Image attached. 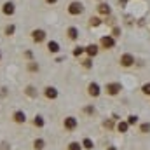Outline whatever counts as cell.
I'll use <instances>...</instances> for the list:
<instances>
[{
    "label": "cell",
    "mask_w": 150,
    "mask_h": 150,
    "mask_svg": "<svg viewBox=\"0 0 150 150\" xmlns=\"http://www.w3.org/2000/svg\"><path fill=\"white\" fill-rule=\"evenodd\" d=\"M119 63H120V67L129 68V67H133V65H134V56H133V54H129V52H126V54H122V56H120Z\"/></svg>",
    "instance_id": "cell-1"
},
{
    "label": "cell",
    "mask_w": 150,
    "mask_h": 150,
    "mask_svg": "<svg viewBox=\"0 0 150 150\" xmlns=\"http://www.w3.org/2000/svg\"><path fill=\"white\" fill-rule=\"evenodd\" d=\"M107 94H110V96H115V94H119L120 93V89H122V86H120V82H110V84H107Z\"/></svg>",
    "instance_id": "cell-2"
},
{
    "label": "cell",
    "mask_w": 150,
    "mask_h": 150,
    "mask_svg": "<svg viewBox=\"0 0 150 150\" xmlns=\"http://www.w3.org/2000/svg\"><path fill=\"white\" fill-rule=\"evenodd\" d=\"M82 11H84V5H82L80 2H72V4L68 5V12H70L72 16H79V14H82Z\"/></svg>",
    "instance_id": "cell-3"
},
{
    "label": "cell",
    "mask_w": 150,
    "mask_h": 150,
    "mask_svg": "<svg viewBox=\"0 0 150 150\" xmlns=\"http://www.w3.org/2000/svg\"><path fill=\"white\" fill-rule=\"evenodd\" d=\"M87 93H89V96L98 98V96H100V86H98L96 82H91V84L87 86Z\"/></svg>",
    "instance_id": "cell-4"
},
{
    "label": "cell",
    "mask_w": 150,
    "mask_h": 150,
    "mask_svg": "<svg viewBox=\"0 0 150 150\" xmlns=\"http://www.w3.org/2000/svg\"><path fill=\"white\" fill-rule=\"evenodd\" d=\"M63 126H65V129L74 131L75 127H77V119H75V117H67V119L63 120Z\"/></svg>",
    "instance_id": "cell-5"
},
{
    "label": "cell",
    "mask_w": 150,
    "mask_h": 150,
    "mask_svg": "<svg viewBox=\"0 0 150 150\" xmlns=\"http://www.w3.org/2000/svg\"><path fill=\"white\" fill-rule=\"evenodd\" d=\"M113 45H115V40H113V37L107 35V37L101 38V47H103V49H112Z\"/></svg>",
    "instance_id": "cell-6"
},
{
    "label": "cell",
    "mask_w": 150,
    "mask_h": 150,
    "mask_svg": "<svg viewBox=\"0 0 150 150\" xmlns=\"http://www.w3.org/2000/svg\"><path fill=\"white\" fill-rule=\"evenodd\" d=\"M32 37H33L35 42H42V40L45 38V32H44V30H33V32H32Z\"/></svg>",
    "instance_id": "cell-7"
},
{
    "label": "cell",
    "mask_w": 150,
    "mask_h": 150,
    "mask_svg": "<svg viewBox=\"0 0 150 150\" xmlns=\"http://www.w3.org/2000/svg\"><path fill=\"white\" fill-rule=\"evenodd\" d=\"M4 14H14V4L12 2H5L4 4Z\"/></svg>",
    "instance_id": "cell-8"
},
{
    "label": "cell",
    "mask_w": 150,
    "mask_h": 150,
    "mask_svg": "<svg viewBox=\"0 0 150 150\" xmlns=\"http://www.w3.org/2000/svg\"><path fill=\"white\" fill-rule=\"evenodd\" d=\"M45 96H47L49 100H54V98L58 96V91H56V87H45Z\"/></svg>",
    "instance_id": "cell-9"
},
{
    "label": "cell",
    "mask_w": 150,
    "mask_h": 150,
    "mask_svg": "<svg viewBox=\"0 0 150 150\" xmlns=\"http://www.w3.org/2000/svg\"><path fill=\"white\" fill-rule=\"evenodd\" d=\"M86 52H87L89 56H96V54H98V45H94V44L87 45V47H86Z\"/></svg>",
    "instance_id": "cell-10"
},
{
    "label": "cell",
    "mask_w": 150,
    "mask_h": 150,
    "mask_svg": "<svg viewBox=\"0 0 150 150\" xmlns=\"http://www.w3.org/2000/svg\"><path fill=\"white\" fill-rule=\"evenodd\" d=\"M47 49H49V52H58V51H59V45H58V42L52 40V42L47 44Z\"/></svg>",
    "instance_id": "cell-11"
},
{
    "label": "cell",
    "mask_w": 150,
    "mask_h": 150,
    "mask_svg": "<svg viewBox=\"0 0 150 150\" xmlns=\"http://www.w3.org/2000/svg\"><path fill=\"white\" fill-rule=\"evenodd\" d=\"M14 120H16V122H25V120H26L25 112H16L14 113Z\"/></svg>",
    "instance_id": "cell-12"
},
{
    "label": "cell",
    "mask_w": 150,
    "mask_h": 150,
    "mask_svg": "<svg viewBox=\"0 0 150 150\" xmlns=\"http://www.w3.org/2000/svg\"><path fill=\"white\" fill-rule=\"evenodd\" d=\"M98 11H100L101 14H110V7H108L107 4H100V5H98Z\"/></svg>",
    "instance_id": "cell-13"
},
{
    "label": "cell",
    "mask_w": 150,
    "mask_h": 150,
    "mask_svg": "<svg viewBox=\"0 0 150 150\" xmlns=\"http://www.w3.org/2000/svg\"><path fill=\"white\" fill-rule=\"evenodd\" d=\"M127 127H129V124H127V122H119V124H117V131H120V133H126V131H127Z\"/></svg>",
    "instance_id": "cell-14"
},
{
    "label": "cell",
    "mask_w": 150,
    "mask_h": 150,
    "mask_svg": "<svg viewBox=\"0 0 150 150\" xmlns=\"http://www.w3.org/2000/svg\"><path fill=\"white\" fill-rule=\"evenodd\" d=\"M77 35H79V33H77V28H75V26H70V28H68V37L72 38V40H75Z\"/></svg>",
    "instance_id": "cell-15"
},
{
    "label": "cell",
    "mask_w": 150,
    "mask_h": 150,
    "mask_svg": "<svg viewBox=\"0 0 150 150\" xmlns=\"http://www.w3.org/2000/svg\"><path fill=\"white\" fill-rule=\"evenodd\" d=\"M33 149L35 150H42L44 149V140H35V142H33Z\"/></svg>",
    "instance_id": "cell-16"
},
{
    "label": "cell",
    "mask_w": 150,
    "mask_h": 150,
    "mask_svg": "<svg viewBox=\"0 0 150 150\" xmlns=\"http://www.w3.org/2000/svg\"><path fill=\"white\" fill-rule=\"evenodd\" d=\"M33 124H35L37 127H42V126H44V119H42L40 115H37V117L33 119Z\"/></svg>",
    "instance_id": "cell-17"
},
{
    "label": "cell",
    "mask_w": 150,
    "mask_h": 150,
    "mask_svg": "<svg viewBox=\"0 0 150 150\" xmlns=\"http://www.w3.org/2000/svg\"><path fill=\"white\" fill-rule=\"evenodd\" d=\"M142 93H143V94H147V96H150V82H147V84H143V86H142Z\"/></svg>",
    "instance_id": "cell-18"
},
{
    "label": "cell",
    "mask_w": 150,
    "mask_h": 150,
    "mask_svg": "<svg viewBox=\"0 0 150 150\" xmlns=\"http://www.w3.org/2000/svg\"><path fill=\"white\" fill-rule=\"evenodd\" d=\"M140 131H142V133H150V124L149 122H143V124L140 126Z\"/></svg>",
    "instance_id": "cell-19"
},
{
    "label": "cell",
    "mask_w": 150,
    "mask_h": 150,
    "mask_svg": "<svg viewBox=\"0 0 150 150\" xmlns=\"http://www.w3.org/2000/svg\"><path fill=\"white\" fill-rule=\"evenodd\" d=\"M89 25H91V26H98V25H101V19H100V18H91V19H89Z\"/></svg>",
    "instance_id": "cell-20"
},
{
    "label": "cell",
    "mask_w": 150,
    "mask_h": 150,
    "mask_svg": "<svg viewBox=\"0 0 150 150\" xmlns=\"http://www.w3.org/2000/svg\"><path fill=\"white\" fill-rule=\"evenodd\" d=\"M82 145H84V149H87V150H91V149H93V142H91L89 138H86V140L82 142Z\"/></svg>",
    "instance_id": "cell-21"
},
{
    "label": "cell",
    "mask_w": 150,
    "mask_h": 150,
    "mask_svg": "<svg viewBox=\"0 0 150 150\" xmlns=\"http://www.w3.org/2000/svg\"><path fill=\"white\" fill-rule=\"evenodd\" d=\"M136 122H138V117H136V115H129V117H127V124H129V126H133V124H136Z\"/></svg>",
    "instance_id": "cell-22"
},
{
    "label": "cell",
    "mask_w": 150,
    "mask_h": 150,
    "mask_svg": "<svg viewBox=\"0 0 150 150\" xmlns=\"http://www.w3.org/2000/svg\"><path fill=\"white\" fill-rule=\"evenodd\" d=\"M26 94H28V96H37L35 87H32V86H30V87H26Z\"/></svg>",
    "instance_id": "cell-23"
},
{
    "label": "cell",
    "mask_w": 150,
    "mask_h": 150,
    "mask_svg": "<svg viewBox=\"0 0 150 150\" xmlns=\"http://www.w3.org/2000/svg\"><path fill=\"white\" fill-rule=\"evenodd\" d=\"M68 150H82V149H80V145H79L77 142H72V143L68 145Z\"/></svg>",
    "instance_id": "cell-24"
},
{
    "label": "cell",
    "mask_w": 150,
    "mask_h": 150,
    "mask_svg": "<svg viewBox=\"0 0 150 150\" xmlns=\"http://www.w3.org/2000/svg\"><path fill=\"white\" fill-rule=\"evenodd\" d=\"M12 32H14V25H11V26L5 28V33H7V35H12Z\"/></svg>",
    "instance_id": "cell-25"
},
{
    "label": "cell",
    "mask_w": 150,
    "mask_h": 150,
    "mask_svg": "<svg viewBox=\"0 0 150 150\" xmlns=\"http://www.w3.org/2000/svg\"><path fill=\"white\" fill-rule=\"evenodd\" d=\"M84 51H86V49H82V47H77V49L74 51V54H75V56H80V54H82Z\"/></svg>",
    "instance_id": "cell-26"
},
{
    "label": "cell",
    "mask_w": 150,
    "mask_h": 150,
    "mask_svg": "<svg viewBox=\"0 0 150 150\" xmlns=\"http://www.w3.org/2000/svg\"><path fill=\"white\" fill-rule=\"evenodd\" d=\"M28 68H30L32 72H37V70H38V65H35V63H30V67H28Z\"/></svg>",
    "instance_id": "cell-27"
},
{
    "label": "cell",
    "mask_w": 150,
    "mask_h": 150,
    "mask_svg": "<svg viewBox=\"0 0 150 150\" xmlns=\"http://www.w3.org/2000/svg\"><path fill=\"white\" fill-rule=\"evenodd\" d=\"M120 35V30L119 28H113V37H119Z\"/></svg>",
    "instance_id": "cell-28"
},
{
    "label": "cell",
    "mask_w": 150,
    "mask_h": 150,
    "mask_svg": "<svg viewBox=\"0 0 150 150\" xmlns=\"http://www.w3.org/2000/svg\"><path fill=\"white\" fill-rule=\"evenodd\" d=\"M84 67L89 68V67H91V59H86V61H84Z\"/></svg>",
    "instance_id": "cell-29"
},
{
    "label": "cell",
    "mask_w": 150,
    "mask_h": 150,
    "mask_svg": "<svg viewBox=\"0 0 150 150\" xmlns=\"http://www.w3.org/2000/svg\"><path fill=\"white\" fill-rule=\"evenodd\" d=\"M86 112H87V113H93V112H94V108H93V107H87V108H86Z\"/></svg>",
    "instance_id": "cell-30"
},
{
    "label": "cell",
    "mask_w": 150,
    "mask_h": 150,
    "mask_svg": "<svg viewBox=\"0 0 150 150\" xmlns=\"http://www.w3.org/2000/svg\"><path fill=\"white\" fill-rule=\"evenodd\" d=\"M47 2H49V4H56L58 0H47Z\"/></svg>",
    "instance_id": "cell-31"
}]
</instances>
